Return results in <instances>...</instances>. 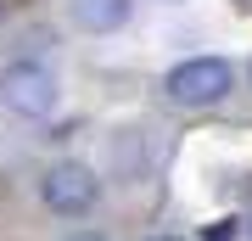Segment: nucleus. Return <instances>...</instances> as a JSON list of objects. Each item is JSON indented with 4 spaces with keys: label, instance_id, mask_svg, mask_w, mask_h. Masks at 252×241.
I'll list each match as a JSON object with an SVG mask.
<instances>
[{
    "label": "nucleus",
    "instance_id": "nucleus-1",
    "mask_svg": "<svg viewBox=\"0 0 252 241\" xmlns=\"http://www.w3.org/2000/svg\"><path fill=\"white\" fill-rule=\"evenodd\" d=\"M0 107L11 118H28V124H39V118H51L62 107V79H56L51 62H39V56H17V62L0 68Z\"/></svg>",
    "mask_w": 252,
    "mask_h": 241
},
{
    "label": "nucleus",
    "instance_id": "nucleus-2",
    "mask_svg": "<svg viewBox=\"0 0 252 241\" xmlns=\"http://www.w3.org/2000/svg\"><path fill=\"white\" fill-rule=\"evenodd\" d=\"M168 101H180V107H213V101H224L235 90V68L224 56H185V62L168 68Z\"/></svg>",
    "mask_w": 252,
    "mask_h": 241
},
{
    "label": "nucleus",
    "instance_id": "nucleus-3",
    "mask_svg": "<svg viewBox=\"0 0 252 241\" xmlns=\"http://www.w3.org/2000/svg\"><path fill=\"white\" fill-rule=\"evenodd\" d=\"M95 191H101V179H95V169H84V163H51L45 179H39L45 207H51V213H62V219L90 213V207H95Z\"/></svg>",
    "mask_w": 252,
    "mask_h": 241
},
{
    "label": "nucleus",
    "instance_id": "nucleus-4",
    "mask_svg": "<svg viewBox=\"0 0 252 241\" xmlns=\"http://www.w3.org/2000/svg\"><path fill=\"white\" fill-rule=\"evenodd\" d=\"M67 11L84 34H118L135 11V0H67Z\"/></svg>",
    "mask_w": 252,
    "mask_h": 241
},
{
    "label": "nucleus",
    "instance_id": "nucleus-5",
    "mask_svg": "<svg viewBox=\"0 0 252 241\" xmlns=\"http://www.w3.org/2000/svg\"><path fill=\"white\" fill-rule=\"evenodd\" d=\"M241 230H235V219H219V224H207V236L202 241H235Z\"/></svg>",
    "mask_w": 252,
    "mask_h": 241
},
{
    "label": "nucleus",
    "instance_id": "nucleus-6",
    "mask_svg": "<svg viewBox=\"0 0 252 241\" xmlns=\"http://www.w3.org/2000/svg\"><path fill=\"white\" fill-rule=\"evenodd\" d=\"M67 241H107V236H95V230H79V236H67Z\"/></svg>",
    "mask_w": 252,
    "mask_h": 241
},
{
    "label": "nucleus",
    "instance_id": "nucleus-7",
    "mask_svg": "<svg viewBox=\"0 0 252 241\" xmlns=\"http://www.w3.org/2000/svg\"><path fill=\"white\" fill-rule=\"evenodd\" d=\"M152 241H185V236H152Z\"/></svg>",
    "mask_w": 252,
    "mask_h": 241
},
{
    "label": "nucleus",
    "instance_id": "nucleus-8",
    "mask_svg": "<svg viewBox=\"0 0 252 241\" xmlns=\"http://www.w3.org/2000/svg\"><path fill=\"white\" fill-rule=\"evenodd\" d=\"M247 241H252V219H247Z\"/></svg>",
    "mask_w": 252,
    "mask_h": 241
}]
</instances>
